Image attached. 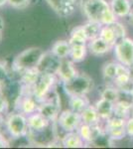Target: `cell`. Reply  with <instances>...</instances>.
Returning <instances> with one entry per match:
<instances>
[{"mask_svg": "<svg viewBox=\"0 0 133 149\" xmlns=\"http://www.w3.org/2000/svg\"><path fill=\"white\" fill-rule=\"evenodd\" d=\"M81 10L88 21L100 23L102 25H111L117 21L110 3L106 0H81Z\"/></svg>", "mask_w": 133, "mask_h": 149, "instance_id": "6da1fadb", "label": "cell"}, {"mask_svg": "<svg viewBox=\"0 0 133 149\" xmlns=\"http://www.w3.org/2000/svg\"><path fill=\"white\" fill-rule=\"evenodd\" d=\"M44 53V50L40 47H30L24 50L14 58L12 71L19 74L25 70L37 68Z\"/></svg>", "mask_w": 133, "mask_h": 149, "instance_id": "7a4b0ae2", "label": "cell"}, {"mask_svg": "<svg viewBox=\"0 0 133 149\" xmlns=\"http://www.w3.org/2000/svg\"><path fill=\"white\" fill-rule=\"evenodd\" d=\"M93 80L86 74H78L69 81L63 83V88L68 97L86 95L93 91Z\"/></svg>", "mask_w": 133, "mask_h": 149, "instance_id": "3957f363", "label": "cell"}, {"mask_svg": "<svg viewBox=\"0 0 133 149\" xmlns=\"http://www.w3.org/2000/svg\"><path fill=\"white\" fill-rule=\"evenodd\" d=\"M6 130L13 139H20L27 136L29 126L27 115L22 112H13L10 113L5 119Z\"/></svg>", "mask_w": 133, "mask_h": 149, "instance_id": "277c9868", "label": "cell"}, {"mask_svg": "<svg viewBox=\"0 0 133 149\" xmlns=\"http://www.w3.org/2000/svg\"><path fill=\"white\" fill-rule=\"evenodd\" d=\"M59 80L57 74L51 73H41L39 78L35 85L33 86L31 93L33 97L38 100V102H43L52 93V90L56 85L57 81Z\"/></svg>", "mask_w": 133, "mask_h": 149, "instance_id": "5b68a950", "label": "cell"}, {"mask_svg": "<svg viewBox=\"0 0 133 149\" xmlns=\"http://www.w3.org/2000/svg\"><path fill=\"white\" fill-rule=\"evenodd\" d=\"M113 53L118 63L129 67L133 64V39L124 37L119 39L113 46Z\"/></svg>", "mask_w": 133, "mask_h": 149, "instance_id": "8992f818", "label": "cell"}, {"mask_svg": "<svg viewBox=\"0 0 133 149\" xmlns=\"http://www.w3.org/2000/svg\"><path fill=\"white\" fill-rule=\"evenodd\" d=\"M57 123L65 132H70L78 130L83 121H81V113L74 111L71 109H68L60 112Z\"/></svg>", "mask_w": 133, "mask_h": 149, "instance_id": "52a82bcc", "label": "cell"}, {"mask_svg": "<svg viewBox=\"0 0 133 149\" xmlns=\"http://www.w3.org/2000/svg\"><path fill=\"white\" fill-rule=\"evenodd\" d=\"M38 112L49 119L51 122H56L58 119L60 112H61V105H60V98L58 95L55 97L46 98L43 102H40Z\"/></svg>", "mask_w": 133, "mask_h": 149, "instance_id": "ba28073f", "label": "cell"}, {"mask_svg": "<svg viewBox=\"0 0 133 149\" xmlns=\"http://www.w3.org/2000/svg\"><path fill=\"white\" fill-rule=\"evenodd\" d=\"M46 2L55 13L62 18L72 16L78 6V0H46Z\"/></svg>", "mask_w": 133, "mask_h": 149, "instance_id": "9c48e42d", "label": "cell"}, {"mask_svg": "<svg viewBox=\"0 0 133 149\" xmlns=\"http://www.w3.org/2000/svg\"><path fill=\"white\" fill-rule=\"evenodd\" d=\"M75 64L76 63H74L70 58L61 60L59 68H58L57 73H56L59 81H61L62 83H66V81H69L72 78H75L79 74Z\"/></svg>", "mask_w": 133, "mask_h": 149, "instance_id": "30bf717a", "label": "cell"}, {"mask_svg": "<svg viewBox=\"0 0 133 149\" xmlns=\"http://www.w3.org/2000/svg\"><path fill=\"white\" fill-rule=\"evenodd\" d=\"M40 102L33 97L31 93H24L20 100L17 102L15 109H18V111L22 112L25 115H30L34 112L38 111V107H39Z\"/></svg>", "mask_w": 133, "mask_h": 149, "instance_id": "8fae6325", "label": "cell"}, {"mask_svg": "<svg viewBox=\"0 0 133 149\" xmlns=\"http://www.w3.org/2000/svg\"><path fill=\"white\" fill-rule=\"evenodd\" d=\"M60 62H61V59L55 56L51 51L45 52L37 68L39 69L41 73H51L56 74Z\"/></svg>", "mask_w": 133, "mask_h": 149, "instance_id": "7c38bea8", "label": "cell"}, {"mask_svg": "<svg viewBox=\"0 0 133 149\" xmlns=\"http://www.w3.org/2000/svg\"><path fill=\"white\" fill-rule=\"evenodd\" d=\"M88 51L93 56L101 57L104 56L107 53L110 52L111 49H113V46L108 43H106L104 40H102L100 37H97L93 40L88 41Z\"/></svg>", "mask_w": 133, "mask_h": 149, "instance_id": "4fadbf2b", "label": "cell"}, {"mask_svg": "<svg viewBox=\"0 0 133 149\" xmlns=\"http://www.w3.org/2000/svg\"><path fill=\"white\" fill-rule=\"evenodd\" d=\"M27 120H28L29 130L36 131V132L45 130V129H47L51 125V123H53V122H51L49 119H47L45 116H43L38 111L28 115Z\"/></svg>", "mask_w": 133, "mask_h": 149, "instance_id": "5bb4252c", "label": "cell"}, {"mask_svg": "<svg viewBox=\"0 0 133 149\" xmlns=\"http://www.w3.org/2000/svg\"><path fill=\"white\" fill-rule=\"evenodd\" d=\"M110 7L117 18H127L132 9V0H110Z\"/></svg>", "mask_w": 133, "mask_h": 149, "instance_id": "9a60e30c", "label": "cell"}, {"mask_svg": "<svg viewBox=\"0 0 133 149\" xmlns=\"http://www.w3.org/2000/svg\"><path fill=\"white\" fill-rule=\"evenodd\" d=\"M96 110L100 114L102 121L107 120L111 116H113V110H114V102L107 100L105 98L100 97L98 100H96L94 103Z\"/></svg>", "mask_w": 133, "mask_h": 149, "instance_id": "2e32d148", "label": "cell"}, {"mask_svg": "<svg viewBox=\"0 0 133 149\" xmlns=\"http://www.w3.org/2000/svg\"><path fill=\"white\" fill-rule=\"evenodd\" d=\"M61 144L65 148H83L86 143L76 130L66 132L61 139Z\"/></svg>", "mask_w": 133, "mask_h": 149, "instance_id": "e0dca14e", "label": "cell"}, {"mask_svg": "<svg viewBox=\"0 0 133 149\" xmlns=\"http://www.w3.org/2000/svg\"><path fill=\"white\" fill-rule=\"evenodd\" d=\"M133 114V102L129 100H118L114 103V110L113 115L121 118L127 119Z\"/></svg>", "mask_w": 133, "mask_h": 149, "instance_id": "ac0fdd59", "label": "cell"}, {"mask_svg": "<svg viewBox=\"0 0 133 149\" xmlns=\"http://www.w3.org/2000/svg\"><path fill=\"white\" fill-rule=\"evenodd\" d=\"M81 117L83 123L89 124V125H94V124L100 123L101 118L96 110L94 104H89L81 112Z\"/></svg>", "mask_w": 133, "mask_h": 149, "instance_id": "d6986e66", "label": "cell"}, {"mask_svg": "<svg viewBox=\"0 0 133 149\" xmlns=\"http://www.w3.org/2000/svg\"><path fill=\"white\" fill-rule=\"evenodd\" d=\"M55 56H57L59 59H66L70 57L71 53V43L69 40H58L53 44L52 48L50 50Z\"/></svg>", "mask_w": 133, "mask_h": 149, "instance_id": "ffe728a7", "label": "cell"}, {"mask_svg": "<svg viewBox=\"0 0 133 149\" xmlns=\"http://www.w3.org/2000/svg\"><path fill=\"white\" fill-rule=\"evenodd\" d=\"M88 48L86 44H79V43H74L71 44V53H70V59L74 63H81L86 57Z\"/></svg>", "mask_w": 133, "mask_h": 149, "instance_id": "44dd1931", "label": "cell"}, {"mask_svg": "<svg viewBox=\"0 0 133 149\" xmlns=\"http://www.w3.org/2000/svg\"><path fill=\"white\" fill-rule=\"evenodd\" d=\"M91 104L86 95H72L69 97V109L81 113L88 105Z\"/></svg>", "mask_w": 133, "mask_h": 149, "instance_id": "7402d4cb", "label": "cell"}, {"mask_svg": "<svg viewBox=\"0 0 133 149\" xmlns=\"http://www.w3.org/2000/svg\"><path fill=\"white\" fill-rule=\"evenodd\" d=\"M69 41L71 44L74 43H79V44H86L88 42V37L86 32L84 25L76 26L70 33Z\"/></svg>", "mask_w": 133, "mask_h": 149, "instance_id": "603a6c76", "label": "cell"}, {"mask_svg": "<svg viewBox=\"0 0 133 149\" xmlns=\"http://www.w3.org/2000/svg\"><path fill=\"white\" fill-rule=\"evenodd\" d=\"M100 97L115 103L119 98V88L113 84H106L100 92Z\"/></svg>", "mask_w": 133, "mask_h": 149, "instance_id": "cb8c5ba5", "label": "cell"}, {"mask_svg": "<svg viewBox=\"0 0 133 149\" xmlns=\"http://www.w3.org/2000/svg\"><path fill=\"white\" fill-rule=\"evenodd\" d=\"M116 65L117 63L109 62L102 67V79L105 83L112 84L116 77Z\"/></svg>", "mask_w": 133, "mask_h": 149, "instance_id": "d4e9b609", "label": "cell"}, {"mask_svg": "<svg viewBox=\"0 0 133 149\" xmlns=\"http://www.w3.org/2000/svg\"><path fill=\"white\" fill-rule=\"evenodd\" d=\"M100 37L102 40H104L106 43L112 45V46H114V44L117 42V37L111 25H102L100 33Z\"/></svg>", "mask_w": 133, "mask_h": 149, "instance_id": "484cf974", "label": "cell"}, {"mask_svg": "<svg viewBox=\"0 0 133 149\" xmlns=\"http://www.w3.org/2000/svg\"><path fill=\"white\" fill-rule=\"evenodd\" d=\"M84 29H86V32L88 34V41L93 40L95 38L100 37V33L102 27V24L97 23V22H93V21H88L86 24L84 25Z\"/></svg>", "mask_w": 133, "mask_h": 149, "instance_id": "4316f807", "label": "cell"}, {"mask_svg": "<svg viewBox=\"0 0 133 149\" xmlns=\"http://www.w3.org/2000/svg\"><path fill=\"white\" fill-rule=\"evenodd\" d=\"M111 27H112L113 31H114L115 35L117 37V41L119 39H122V38L126 37V34H127V30L125 28V26L123 25L121 22L119 21H115L114 23L111 24Z\"/></svg>", "mask_w": 133, "mask_h": 149, "instance_id": "83f0119b", "label": "cell"}, {"mask_svg": "<svg viewBox=\"0 0 133 149\" xmlns=\"http://www.w3.org/2000/svg\"><path fill=\"white\" fill-rule=\"evenodd\" d=\"M32 4V0H8V5L15 9H24Z\"/></svg>", "mask_w": 133, "mask_h": 149, "instance_id": "f1b7e54d", "label": "cell"}, {"mask_svg": "<svg viewBox=\"0 0 133 149\" xmlns=\"http://www.w3.org/2000/svg\"><path fill=\"white\" fill-rule=\"evenodd\" d=\"M9 80V71L5 64L0 62V86Z\"/></svg>", "mask_w": 133, "mask_h": 149, "instance_id": "f546056e", "label": "cell"}, {"mask_svg": "<svg viewBox=\"0 0 133 149\" xmlns=\"http://www.w3.org/2000/svg\"><path fill=\"white\" fill-rule=\"evenodd\" d=\"M125 129H126V135H127V137L133 138V114L126 119Z\"/></svg>", "mask_w": 133, "mask_h": 149, "instance_id": "4dcf8cb0", "label": "cell"}, {"mask_svg": "<svg viewBox=\"0 0 133 149\" xmlns=\"http://www.w3.org/2000/svg\"><path fill=\"white\" fill-rule=\"evenodd\" d=\"M9 109V104L5 100V97L2 95V93H0V114L3 115Z\"/></svg>", "mask_w": 133, "mask_h": 149, "instance_id": "1f68e13d", "label": "cell"}, {"mask_svg": "<svg viewBox=\"0 0 133 149\" xmlns=\"http://www.w3.org/2000/svg\"><path fill=\"white\" fill-rule=\"evenodd\" d=\"M10 147V142L2 132H0V148Z\"/></svg>", "mask_w": 133, "mask_h": 149, "instance_id": "d6a6232c", "label": "cell"}, {"mask_svg": "<svg viewBox=\"0 0 133 149\" xmlns=\"http://www.w3.org/2000/svg\"><path fill=\"white\" fill-rule=\"evenodd\" d=\"M127 18H128V20H129V22L133 25V7H132V9H131V12H130L129 16H128Z\"/></svg>", "mask_w": 133, "mask_h": 149, "instance_id": "836d02e7", "label": "cell"}, {"mask_svg": "<svg viewBox=\"0 0 133 149\" xmlns=\"http://www.w3.org/2000/svg\"><path fill=\"white\" fill-rule=\"evenodd\" d=\"M3 29H4V21L1 16H0V31H3Z\"/></svg>", "mask_w": 133, "mask_h": 149, "instance_id": "e575fe53", "label": "cell"}, {"mask_svg": "<svg viewBox=\"0 0 133 149\" xmlns=\"http://www.w3.org/2000/svg\"><path fill=\"white\" fill-rule=\"evenodd\" d=\"M129 72H130V78H131V81H133V64L131 66H129Z\"/></svg>", "mask_w": 133, "mask_h": 149, "instance_id": "d590c367", "label": "cell"}, {"mask_svg": "<svg viewBox=\"0 0 133 149\" xmlns=\"http://www.w3.org/2000/svg\"><path fill=\"white\" fill-rule=\"evenodd\" d=\"M8 4V0H0V7Z\"/></svg>", "mask_w": 133, "mask_h": 149, "instance_id": "8d00e7d4", "label": "cell"}, {"mask_svg": "<svg viewBox=\"0 0 133 149\" xmlns=\"http://www.w3.org/2000/svg\"><path fill=\"white\" fill-rule=\"evenodd\" d=\"M3 122H5V120H4V118H3V115L0 114V125H1Z\"/></svg>", "mask_w": 133, "mask_h": 149, "instance_id": "74e56055", "label": "cell"}, {"mask_svg": "<svg viewBox=\"0 0 133 149\" xmlns=\"http://www.w3.org/2000/svg\"><path fill=\"white\" fill-rule=\"evenodd\" d=\"M2 41V31H0V43Z\"/></svg>", "mask_w": 133, "mask_h": 149, "instance_id": "f35d334b", "label": "cell"}, {"mask_svg": "<svg viewBox=\"0 0 133 149\" xmlns=\"http://www.w3.org/2000/svg\"><path fill=\"white\" fill-rule=\"evenodd\" d=\"M130 93H131V97H132V100H133V88H132V90H131V92H130Z\"/></svg>", "mask_w": 133, "mask_h": 149, "instance_id": "ab89813d", "label": "cell"}, {"mask_svg": "<svg viewBox=\"0 0 133 149\" xmlns=\"http://www.w3.org/2000/svg\"><path fill=\"white\" fill-rule=\"evenodd\" d=\"M132 2H133V0H132Z\"/></svg>", "mask_w": 133, "mask_h": 149, "instance_id": "60d3db41", "label": "cell"}, {"mask_svg": "<svg viewBox=\"0 0 133 149\" xmlns=\"http://www.w3.org/2000/svg\"><path fill=\"white\" fill-rule=\"evenodd\" d=\"M0 93H1V92H0Z\"/></svg>", "mask_w": 133, "mask_h": 149, "instance_id": "b9f144b4", "label": "cell"}]
</instances>
